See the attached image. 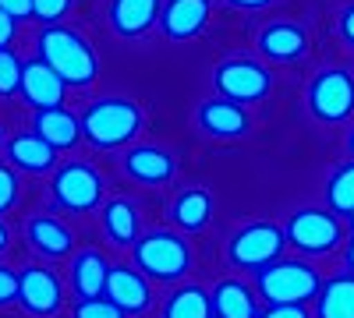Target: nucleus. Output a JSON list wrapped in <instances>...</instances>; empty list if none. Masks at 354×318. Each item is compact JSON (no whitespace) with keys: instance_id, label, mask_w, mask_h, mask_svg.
<instances>
[{"instance_id":"f257e3e1","label":"nucleus","mask_w":354,"mask_h":318,"mask_svg":"<svg viewBox=\"0 0 354 318\" xmlns=\"http://www.w3.org/2000/svg\"><path fill=\"white\" fill-rule=\"evenodd\" d=\"M36 46H39V61H46L57 74H61L64 85L71 89H85L93 85L96 74H100V57L93 50L82 32L68 25H43V32L36 36Z\"/></svg>"},{"instance_id":"f03ea898","label":"nucleus","mask_w":354,"mask_h":318,"mask_svg":"<svg viewBox=\"0 0 354 318\" xmlns=\"http://www.w3.org/2000/svg\"><path fill=\"white\" fill-rule=\"evenodd\" d=\"M145 124V113L138 103L121 99V96H106L93 99L82 110V138L96 149H124L138 138Z\"/></svg>"},{"instance_id":"7ed1b4c3","label":"nucleus","mask_w":354,"mask_h":318,"mask_svg":"<svg viewBox=\"0 0 354 318\" xmlns=\"http://www.w3.org/2000/svg\"><path fill=\"white\" fill-rule=\"evenodd\" d=\"M319 269L301 258H277L255 272V294L266 304H308L319 297Z\"/></svg>"},{"instance_id":"20e7f679","label":"nucleus","mask_w":354,"mask_h":318,"mask_svg":"<svg viewBox=\"0 0 354 318\" xmlns=\"http://www.w3.org/2000/svg\"><path fill=\"white\" fill-rule=\"evenodd\" d=\"M50 198L61 212H71V216H85V212H96L103 209L106 201V181L103 173L85 163V159H71V163H61L50 177Z\"/></svg>"},{"instance_id":"39448f33","label":"nucleus","mask_w":354,"mask_h":318,"mask_svg":"<svg viewBox=\"0 0 354 318\" xmlns=\"http://www.w3.org/2000/svg\"><path fill=\"white\" fill-rule=\"evenodd\" d=\"M135 266L142 276H149L156 283H177L192 272V248L174 230H153V234L138 237Z\"/></svg>"},{"instance_id":"423d86ee","label":"nucleus","mask_w":354,"mask_h":318,"mask_svg":"<svg viewBox=\"0 0 354 318\" xmlns=\"http://www.w3.org/2000/svg\"><path fill=\"white\" fill-rule=\"evenodd\" d=\"M283 248H287L283 226L270 219H255V223H245L241 230H234V237L227 241V262L234 269L259 272L270 262H277V258H283Z\"/></svg>"},{"instance_id":"0eeeda50","label":"nucleus","mask_w":354,"mask_h":318,"mask_svg":"<svg viewBox=\"0 0 354 318\" xmlns=\"http://www.w3.org/2000/svg\"><path fill=\"white\" fill-rule=\"evenodd\" d=\"M308 113L319 124H344L354 113V78L347 68H326L308 81Z\"/></svg>"},{"instance_id":"6e6552de","label":"nucleus","mask_w":354,"mask_h":318,"mask_svg":"<svg viewBox=\"0 0 354 318\" xmlns=\"http://www.w3.org/2000/svg\"><path fill=\"white\" fill-rule=\"evenodd\" d=\"M213 85L223 99L234 103H262L273 89V74L255 57H230L213 68Z\"/></svg>"},{"instance_id":"1a4fd4ad","label":"nucleus","mask_w":354,"mask_h":318,"mask_svg":"<svg viewBox=\"0 0 354 318\" xmlns=\"http://www.w3.org/2000/svg\"><path fill=\"white\" fill-rule=\"evenodd\" d=\"M287 244L301 255H326L340 244V223H337V212L330 209H298L287 226Z\"/></svg>"},{"instance_id":"9d476101","label":"nucleus","mask_w":354,"mask_h":318,"mask_svg":"<svg viewBox=\"0 0 354 318\" xmlns=\"http://www.w3.org/2000/svg\"><path fill=\"white\" fill-rule=\"evenodd\" d=\"M18 304L28 311V315H36V318H53V315H61L64 308V283L61 276H57L53 269L46 266H25L18 272Z\"/></svg>"},{"instance_id":"9b49d317","label":"nucleus","mask_w":354,"mask_h":318,"mask_svg":"<svg viewBox=\"0 0 354 318\" xmlns=\"http://www.w3.org/2000/svg\"><path fill=\"white\" fill-rule=\"evenodd\" d=\"M195 121L205 135L220 138V141H238L252 131V117H248L245 103H234V99H223V96H213V99L198 103Z\"/></svg>"},{"instance_id":"f8f14e48","label":"nucleus","mask_w":354,"mask_h":318,"mask_svg":"<svg viewBox=\"0 0 354 318\" xmlns=\"http://www.w3.org/2000/svg\"><path fill=\"white\" fill-rule=\"evenodd\" d=\"M213 18V0H163L160 28L174 43H188L209 28Z\"/></svg>"},{"instance_id":"ddd939ff","label":"nucleus","mask_w":354,"mask_h":318,"mask_svg":"<svg viewBox=\"0 0 354 318\" xmlns=\"http://www.w3.org/2000/svg\"><path fill=\"white\" fill-rule=\"evenodd\" d=\"M255 46H259V53L266 57V61L294 64V61H301L305 50H308V32L298 21H270V25L259 28Z\"/></svg>"},{"instance_id":"4468645a","label":"nucleus","mask_w":354,"mask_h":318,"mask_svg":"<svg viewBox=\"0 0 354 318\" xmlns=\"http://www.w3.org/2000/svg\"><path fill=\"white\" fill-rule=\"evenodd\" d=\"M106 301H113L124 315H145L153 308V286H149V276H142L138 269L131 266H110V276H106Z\"/></svg>"},{"instance_id":"2eb2a0df","label":"nucleus","mask_w":354,"mask_h":318,"mask_svg":"<svg viewBox=\"0 0 354 318\" xmlns=\"http://www.w3.org/2000/svg\"><path fill=\"white\" fill-rule=\"evenodd\" d=\"M124 173L135 181V184H149V188H160V184H170L177 177V159L174 152L160 149V146H131L124 152Z\"/></svg>"},{"instance_id":"dca6fc26","label":"nucleus","mask_w":354,"mask_h":318,"mask_svg":"<svg viewBox=\"0 0 354 318\" xmlns=\"http://www.w3.org/2000/svg\"><path fill=\"white\" fill-rule=\"evenodd\" d=\"M64 89H68V85L61 81V74H57L46 61H39V57L25 61L21 99L32 110H57V106H64Z\"/></svg>"},{"instance_id":"f3484780","label":"nucleus","mask_w":354,"mask_h":318,"mask_svg":"<svg viewBox=\"0 0 354 318\" xmlns=\"http://www.w3.org/2000/svg\"><path fill=\"white\" fill-rule=\"evenodd\" d=\"M25 237H28V244H32V251H39L43 258H53V262L75 255V230L61 216H50V212L28 216Z\"/></svg>"},{"instance_id":"a211bd4d","label":"nucleus","mask_w":354,"mask_h":318,"mask_svg":"<svg viewBox=\"0 0 354 318\" xmlns=\"http://www.w3.org/2000/svg\"><path fill=\"white\" fill-rule=\"evenodd\" d=\"M163 0H110L106 21L113 28V36L121 39H138L160 21Z\"/></svg>"},{"instance_id":"6ab92c4d","label":"nucleus","mask_w":354,"mask_h":318,"mask_svg":"<svg viewBox=\"0 0 354 318\" xmlns=\"http://www.w3.org/2000/svg\"><path fill=\"white\" fill-rule=\"evenodd\" d=\"M4 156H8V163L18 173H50L57 166V149L50 146L46 138H39L36 131L11 135L8 146H4Z\"/></svg>"},{"instance_id":"aec40b11","label":"nucleus","mask_w":354,"mask_h":318,"mask_svg":"<svg viewBox=\"0 0 354 318\" xmlns=\"http://www.w3.org/2000/svg\"><path fill=\"white\" fill-rule=\"evenodd\" d=\"M106 276H110V266H106L103 251L85 248V251H75V255H71L68 279H71V290H75L78 301L103 297V294H106Z\"/></svg>"},{"instance_id":"412c9836","label":"nucleus","mask_w":354,"mask_h":318,"mask_svg":"<svg viewBox=\"0 0 354 318\" xmlns=\"http://www.w3.org/2000/svg\"><path fill=\"white\" fill-rule=\"evenodd\" d=\"M170 223L181 234H198L213 223V195L205 188H185L170 201Z\"/></svg>"},{"instance_id":"4be33fe9","label":"nucleus","mask_w":354,"mask_h":318,"mask_svg":"<svg viewBox=\"0 0 354 318\" xmlns=\"http://www.w3.org/2000/svg\"><path fill=\"white\" fill-rule=\"evenodd\" d=\"M103 234L113 248H135L138 244V209L131 198H106L103 209Z\"/></svg>"},{"instance_id":"5701e85b","label":"nucleus","mask_w":354,"mask_h":318,"mask_svg":"<svg viewBox=\"0 0 354 318\" xmlns=\"http://www.w3.org/2000/svg\"><path fill=\"white\" fill-rule=\"evenodd\" d=\"M32 131L39 138H46L57 152H64V149H75L78 141H82V117H75V113L64 110V106H57V110H36Z\"/></svg>"},{"instance_id":"b1692460","label":"nucleus","mask_w":354,"mask_h":318,"mask_svg":"<svg viewBox=\"0 0 354 318\" xmlns=\"http://www.w3.org/2000/svg\"><path fill=\"white\" fill-rule=\"evenodd\" d=\"M213 315L216 318H259V301L255 290L241 279H220L213 286Z\"/></svg>"},{"instance_id":"393cba45","label":"nucleus","mask_w":354,"mask_h":318,"mask_svg":"<svg viewBox=\"0 0 354 318\" xmlns=\"http://www.w3.org/2000/svg\"><path fill=\"white\" fill-rule=\"evenodd\" d=\"M315 318H354V276L340 272L319 286Z\"/></svg>"},{"instance_id":"a878e982","label":"nucleus","mask_w":354,"mask_h":318,"mask_svg":"<svg viewBox=\"0 0 354 318\" xmlns=\"http://www.w3.org/2000/svg\"><path fill=\"white\" fill-rule=\"evenodd\" d=\"M163 318H216L213 315V294H205L195 283L177 286L163 304Z\"/></svg>"},{"instance_id":"bb28decb","label":"nucleus","mask_w":354,"mask_h":318,"mask_svg":"<svg viewBox=\"0 0 354 318\" xmlns=\"http://www.w3.org/2000/svg\"><path fill=\"white\" fill-rule=\"evenodd\" d=\"M326 201H330V212L337 216L354 212V163H344L340 170H333V177L326 181Z\"/></svg>"},{"instance_id":"cd10ccee","label":"nucleus","mask_w":354,"mask_h":318,"mask_svg":"<svg viewBox=\"0 0 354 318\" xmlns=\"http://www.w3.org/2000/svg\"><path fill=\"white\" fill-rule=\"evenodd\" d=\"M21 71L25 61H18V53L11 46L0 50V99H11L21 92Z\"/></svg>"},{"instance_id":"c85d7f7f","label":"nucleus","mask_w":354,"mask_h":318,"mask_svg":"<svg viewBox=\"0 0 354 318\" xmlns=\"http://www.w3.org/2000/svg\"><path fill=\"white\" fill-rule=\"evenodd\" d=\"M21 198V181H18V170L11 163H0V216L11 212Z\"/></svg>"},{"instance_id":"c756f323","label":"nucleus","mask_w":354,"mask_h":318,"mask_svg":"<svg viewBox=\"0 0 354 318\" xmlns=\"http://www.w3.org/2000/svg\"><path fill=\"white\" fill-rule=\"evenodd\" d=\"M71 0H32V18L39 25H64Z\"/></svg>"},{"instance_id":"7c9ffc66","label":"nucleus","mask_w":354,"mask_h":318,"mask_svg":"<svg viewBox=\"0 0 354 318\" xmlns=\"http://www.w3.org/2000/svg\"><path fill=\"white\" fill-rule=\"evenodd\" d=\"M71 318H128V315L106 297H93V301H78Z\"/></svg>"},{"instance_id":"2f4dec72","label":"nucleus","mask_w":354,"mask_h":318,"mask_svg":"<svg viewBox=\"0 0 354 318\" xmlns=\"http://www.w3.org/2000/svg\"><path fill=\"white\" fill-rule=\"evenodd\" d=\"M18 272L15 269H8V266H0V308H8V304H15L18 301Z\"/></svg>"},{"instance_id":"473e14b6","label":"nucleus","mask_w":354,"mask_h":318,"mask_svg":"<svg viewBox=\"0 0 354 318\" xmlns=\"http://www.w3.org/2000/svg\"><path fill=\"white\" fill-rule=\"evenodd\" d=\"M259 318H308V308L305 304H266Z\"/></svg>"},{"instance_id":"72a5a7b5","label":"nucleus","mask_w":354,"mask_h":318,"mask_svg":"<svg viewBox=\"0 0 354 318\" xmlns=\"http://www.w3.org/2000/svg\"><path fill=\"white\" fill-rule=\"evenodd\" d=\"M15 32H18V18H11L4 8H0V50H4V46H11Z\"/></svg>"},{"instance_id":"f704fd0d","label":"nucleus","mask_w":354,"mask_h":318,"mask_svg":"<svg viewBox=\"0 0 354 318\" xmlns=\"http://www.w3.org/2000/svg\"><path fill=\"white\" fill-rule=\"evenodd\" d=\"M340 39H344L347 46H354V0L340 11Z\"/></svg>"},{"instance_id":"c9c22d12","label":"nucleus","mask_w":354,"mask_h":318,"mask_svg":"<svg viewBox=\"0 0 354 318\" xmlns=\"http://www.w3.org/2000/svg\"><path fill=\"white\" fill-rule=\"evenodd\" d=\"M0 8H4L11 18H32V0H0Z\"/></svg>"},{"instance_id":"e433bc0d","label":"nucleus","mask_w":354,"mask_h":318,"mask_svg":"<svg viewBox=\"0 0 354 318\" xmlns=\"http://www.w3.org/2000/svg\"><path fill=\"white\" fill-rule=\"evenodd\" d=\"M223 4L238 8V11H266V8H273L277 0H223Z\"/></svg>"},{"instance_id":"4c0bfd02","label":"nucleus","mask_w":354,"mask_h":318,"mask_svg":"<svg viewBox=\"0 0 354 318\" xmlns=\"http://www.w3.org/2000/svg\"><path fill=\"white\" fill-rule=\"evenodd\" d=\"M11 244V234H8V226H4V219H0V251H4Z\"/></svg>"},{"instance_id":"58836bf2","label":"nucleus","mask_w":354,"mask_h":318,"mask_svg":"<svg viewBox=\"0 0 354 318\" xmlns=\"http://www.w3.org/2000/svg\"><path fill=\"white\" fill-rule=\"evenodd\" d=\"M347 272L354 276V237H351V244H347Z\"/></svg>"},{"instance_id":"ea45409f","label":"nucleus","mask_w":354,"mask_h":318,"mask_svg":"<svg viewBox=\"0 0 354 318\" xmlns=\"http://www.w3.org/2000/svg\"><path fill=\"white\" fill-rule=\"evenodd\" d=\"M347 149H351V156H354V131H351V138H347Z\"/></svg>"},{"instance_id":"a19ab883","label":"nucleus","mask_w":354,"mask_h":318,"mask_svg":"<svg viewBox=\"0 0 354 318\" xmlns=\"http://www.w3.org/2000/svg\"><path fill=\"white\" fill-rule=\"evenodd\" d=\"M0 146H8V141H4V128H0Z\"/></svg>"},{"instance_id":"79ce46f5","label":"nucleus","mask_w":354,"mask_h":318,"mask_svg":"<svg viewBox=\"0 0 354 318\" xmlns=\"http://www.w3.org/2000/svg\"><path fill=\"white\" fill-rule=\"evenodd\" d=\"M347 219H351V230H354V212H351V216H347Z\"/></svg>"}]
</instances>
